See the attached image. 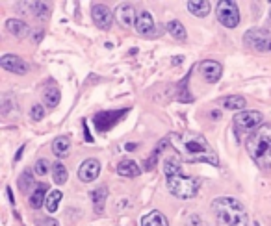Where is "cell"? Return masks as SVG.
Listing matches in <instances>:
<instances>
[{"label":"cell","mask_w":271,"mask_h":226,"mask_svg":"<svg viewBox=\"0 0 271 226\" xmlns=\"http://www.w3.org/2000/svg\"><path fill=\"white\" fill-rule=\"evenodd\" d=\"M167 32L171 33L175 39H179V41H186V37H188L184 24L180 20H169L167 22Z\"/></svg>","instance_id":"25"},{"label":"cell","mask_w":271,"mask_h":226,"mask_svg":"<svg viewBox=\"0 0 271 226\" xmlns=\"http://www.w3.org/2000/svg\"><path fill=\"white\" fill-rule=\"evenodd\" d=\"M218 20L227 28H236L240 24V9L238 4L232 0H221L216 7Z\"/></svg>","instance_id":"6"},{"label":"cell","mask_w":271,"mask_h":226,"mask_svg":"<svg viewBox=\"0 0 271 226\" xmlns=\"http://www.w3.org/2000/svg\"><path fill=\"white\" fill-rule=\"evenodd\" d=\"M270 19H271V7H270Z\"/></svg>","instance_id":"32"},{"label":"cell","mask_w":271,"mask_h":226,"mask_svg":"<svg viewBox=\"0 0 271 226\" xmlns=\"http://www.w3.org/2000/svg\"><path fill=\"white\" fill-rule=\"evenodd\" d=\"M0 67L9 72H15V74H26L28 69H30L26 61L19 56H15V54H4L0 58Z\"/></svg>","instance_id":"10"},{"label":"cell","mask_w":271,"mask_h":226,"mask_svg":"<svg viewBox=\"0 0 271 226\" xmlns=\"http://www.w3.org/2000/svg\"><path fill=\"white\" fill-rule=\"evenodd\" d=\"M43 97H45V104L46 106H50V108H54V106H58V102H60V91L54 89V87H50V89H45V93H43Z\"/></svg>","instance_id":"27"},{"label":"cell","mask_w":271,"mask_h":226,"mask_svg":"<svg viewBox=\"0 0 271 226\" xmlns=\"http://www.w3.org/2000/svg\"><path fill=\"white\" fill-rule=\"evenodd\" d=\"M46 191H48V186H46V184H37V186H35V189H33L32 195H30V206H32L33 210H39L46 202V197H45Z\"/></svg>","instance_id":"18"},{"label":"cell","mask_w":271,"mask_h":226,"mask_svg":"<svg viewBox=\"0 0 271 226\" xmlns=\"http://www.w3.org/2000/svg\"><path fill=\"white\" fill-rule=\"evenodd\" d=\"M26 11L35 15L37 19H46L48 15H50V4H46V2H26Z\"/></svg>","instance_id":"19"},{"label":"cell","mask_w":271,"mask_h":226,"mask_svg":"<svg viewBox=\"0 0 271 226\" xmlns=\"http://www.w3.org/2000/svg\"><path fill=\"white\" fill-rule=\"evenodd\" d=\"M141 226H169V221L162 212L154 210V212H149L147 215H143Z\"/></svg>","instance_id":"17"},{"label":"cell","mask_w":271,"mask_h":226,"mask_svg":"<svg viewBox=\"0 0 271 226\" xmlns=\"http://www.w3.org/2000/svg\"><path fill=\"white\" fill-rule=\"evenodd\" d=\"M253 162L262 169H271V124H262L245 141Z\"/></svg>","instance_id":"4"},{"label":"cell","mask_w":271,"mask_h":226,"mask_svg":"<svg viewBox=\"0 0 271 226\" xmlns=\"http://www.w3.org/2000/svg\"><path fill=\"white\" fill-rule=\"evenodd\" d=\"M63 199V193L61 191H50V193L46 195V202H45V210L48 214H54V212H58V208H60V202Z\"/></svg>","instance_id":"24"},{"label":"cell","mask_w":271,"mask_h":226,"mask_svg":"<svg viewBox=\"0 0 271 226\" xmlns=\"http://www.w3.org/2000/svg\"><path fill=\"white\" fill-rule=\"evenodd\" d=\"M169 145L179 156H182L186 162L193 163H208L218 167L219 156L212 145L199 134H169Z\"/></svg>","instance_id":"1"},{"label":"cell","mask_w":271,"mask_h":226,"mask_svg":"<svg viewBox=\"0 0 271 226\" xmlns=\"http://www.w3.org/2000/svg\"><path fill=\"white\" fill-rule=\"evenodd\" d=\"M218 226H249L247 210L240 201L232 197H219L212 202Z\"/></svg>","instance_id":"3"},{"label":"cell","mask_w":271,"mask_h":226,"mask_svg":"<svg viewBox=\"0 0 271 226\" xmlns=\"http://www.w3.org/2000/svg\"><path fill=\"white\" fill-rule=\"evenodd\" d=\"M262 121H264V115L257 110H244L236 113L234 117V126L238 132H251L255 128H260L262 126Z\"/></svg>","instance_id":"7"},{"label":"cell","mask_w":271,"mask_h":226,"mask_svg":"<svg viewBox=\"0 0 271 226\" xmlns=\"http://www.w3.org/2000/svg\"><path fill=\"white\" fill-rule=\"evenodd\" d=\"M99 175H100V162L97 158H89V160H86L78 169V178L82 182H86V184L95 182L99 178Z\"/></svg>","instance_id":"12"},{"label":"cell","mask_w":271,"mask_h":226,"mask_svg":"<svg viewBox=\"0 0 271 226\" xmlns=\"http://www.w3.org/2000/svg\"><path fill=\"white\" fill-rule=\"evenodd\" d=\"M244 43L245 46H249L257 52H271V32L270 30H264V28H251L247 30L244 35Z\"/></svg>","instance_id":"5"},{"label":"cell","mask_w":271,"mask_h":226,"mask_svg":"<svg viewBox=\"0 0 271 226\" xmlns=\"http://www.w3.org/2000/svg\"><path fill=\"white\" fill-rule=\"evenodd\" d=\"M6 30L13 37H26L28 32H30V28H28V24L24 22V20L20 19H7L6 20Z\"/></svg>","instance_id":"16"},{"label":"cell","mask_w":271,"mask_h":226,"mask_svg":"<svg viewBox=\"0 0 271 226\" xmlns=\"http://www.w3.org/2000/svg\"><path fill=\"white\" fill-rule=\"evenodd\" d=\"M117 175L125 176V178H136L141 175V169L134 160H121L117 163Z\"/></svg>","instance_id":"15"},{"label":"cell","mask_w":271,"mask_h":226,"mask_svg":"<svg viewBox=\"0 0 271 226\" xmlns=\"http://www.w3.org/2000/svg\"><path fill=\"white\" fill-rule=\"evenodd\" d=\"M221 106L227 108V110H240L244 111V108L247 106V100H245L242 95H231V97H225L221 100Z\"/></svg>","instance_id":"23"},{"label":"cell","mask_w":271,"mask_h":226,"mask_svg":"<svg viewBox=\"0 0 271 226\" xmlns=\"http://www.w3.org/2000/svg\"><path fill=\"white\" fill-rule=\"evenodd\" d=\"M91 19L97 28H100V30H110L115 17H113L112 9L108 6H104V4H95V6L91 7Z\"/></svg>","instance_id":"8"},{"label":"cell","mask_w":271,"mask_h":226,"mask_svg":"<svg viewBox=\"0 0 271 226\" xmlns=\"http://www.w3.org/2000/svg\"><path fill=\"white\" fill-rule=\"evenodd\" d=\"M199 71H201L203 78H205L208 84H216V82H219L221 74H223V67H221V63H219V61L206 59V61H201V65H199Z\"/></svg>","instance_id":"11"},{"label":"cell","mask_w":271,"mask_h":226,"mask_svg":"<svg viewBox=\"0 0 271 226\" xmlns=\"http://www.w3.org/2000/svg\"><path fill=\"white\" fill-rule=\"evenodd\" d=\"M30 117H32V121H41L45 117V108L41 104H33L32 110H30Z\"/></svg>","instance_id":"30"},{"label":"cell","mask_w":271,"mask_h":226,"mask_svg":"<svg viewBox=\"0 0 271 226\" xmlns=\"http://www.w3.org/2000/svg\"><path fill=\"white\" fill-rule=\"evenodd\" d=\"M39 226H60V223L56 219H43V221H37Z\"/></svg>","instance_id":"31"},{"label":"cell","mask_w":271,"mask_h":226,"mask_svg":"<svg viewBox=\"0 0 271 226\" xmlns=\"http://www.w3.org/2000/svg\"><path fill=\"white\" fill-rule=\"evenodd\" d=\"M136 32L139 35H151L154 32V17L149 11L139 13L138 22H136Z\"/></svg>","instance_id":"14"},{"label":"cell","mask_w":271,"mask_h":226,"mask_svg":"<svg viewBox=\"0 0 271 226\" xmlns=\"http://www.w3.org/2000/svg\"><path fill=\"white\" fill-rule=\"evenodd\" d=\"M188 9L190 13H193L195 17H206L208 13H210V2H206V0H190L188 2Z\"/></svg>","instance_id":"21"},{"label":"cell","mask_w":271,"mask_h":226,"mask_svg":"<svg viewBox=\"0 0 271 226\" xmlns=\"http://www.w3.org/2000/svg\"><path fill=\"white\" fill-rule=\"evenodd\" d=\"M113 17L123 28H132L138 22L139 15L136 13V7L132 4H119L115 7V11H113Z\"/></svg>","instance_id":"9"},{"label":"cell","mask_w":271,"mask_h":226,"mask_svg":"<svg viewBox=\"0 0 271 226\" xmlns=\"http://www.w3.org/2000/svg\"><path fill=\"white\" fill-rule=\"evenodd\" d=\"M164 173H166L167 178V189L173 197H177L180 201H188V199H193L197 195L199 186H201L199 178L182 175V167L177 160H166L164 162Z\"/></svg>","instance_id":"2"},{"label":"cell","mask_w":271,"mask_h":226,"mask_svg":"<svg viewBox=\"0 0 271 226\" xmlns=\"http://www.w3.org/2000/svg\"><path fill=\"white\" fill-rule=\"evenodd\" d=\"M89 197H91V202H93L95 212H97V214H102V210H104V206H106V197H108V191H106V188H97L95 191H91V193H89Z\"/></svg>","instance_id":"22"},{"label":"cell","mask_w":271,"mask_h":226,"mask_svg":"<svg viewBox=\"0 0 271 226\" xmlns=\"http://www.w3.org/2000/svg\"><path fill=\"white\" fill-rule=\"evenodd\" d=\"M52 178H54V182H56L58 186H61V184H65L67 178H69V173H67L65 165H63L61 162L52 163Z\"/></svg>","instance_id":"26"},{"label":"cell","mask_w":271,"mask_h":226,"mask_svg":"<svg viewBox=\"0 0 271 226\" xmlns=\"http://www.w3.org/2000/svg\"><path fill=\"white\" fill-rule=\"evenodd\" d=\"M33 171H35V175L37 176H46V173L50 171V163H48V160H45V158L37 160L35 165H33Z\"/></svg>","instance_id":"28"},{"label":"cell","mask_w":271,"mask_h":226,"mask_svg":"<svg viewBox=\"0 0 271 226\" xmlns=\"http://www.w3.org/2000/svg\"><path fill=\"white\" fill-rule=\"evenodd\" d=\"M69 150H71V137L69 136H60L52 141V152L58 158L69 156Z\"/></svg>","instance_id":"20"},{"label":"cell","mask_w":271,"mask_h":226,"mask_svg":"<svg viewBox=\"0 0 271 226\" xmlns=\"http://www.w3.org/2000/svg\"><path fill=\"white\" fill-rule=\"evenodd\" d=\"M126 110L123 111H104V113H99V115L95 117V124H97V128L102 132V130H110L113 124L119 121L121 117L125 115Z\"/></svg>","instance_id":"13"},{"label":"cell","mask_w":271,"mask_h":226,"mask_svg":"<svg viewBox=\"0 0 271 226\" xmlns=\"http://www.w3.org/2000/svg\"><path fill=\"white\" fill-rule=\"evenodd\" d=\"M28 184L32 186L33 180H32V176H30V173H28V171H24V173L20 175V178H19V189H20V191H24V193H26V191H28Z\"/></svg>","instance_id":"29"}]
</instances>
